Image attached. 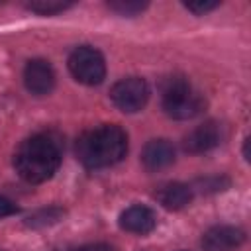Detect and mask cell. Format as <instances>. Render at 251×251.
<instances>
[{"label": "cell", "instance_id": "6da1fadb", "mask_svg": "<svg viewBox=\"0 0 251 251\" xmlns=\"http://www.w3.org/2000/svg\"><path fill=\"white\" fill-rule=\"evenodd\" d=\"M75 153L86 169H106L126 157L127 135L120 126L102 124L76 139Z\"/></svg>", "mask_w": 251, "mask_h": 251}, {"label": "cell", "instance_id": "7a4b0ae2", "mask_svg": "<svg viewBox=\"0 0 251 251\" xmlns=\"http://www.w3.org/2000/svg\"><path fill=\"white\" fill-rule=\"evenodd\" d=\"M61 165V145L49 133H35L20 143L14 153V167L18 175L31 182L39 184L49 180Z\"/></svg>", "mask_w": 251, "mask_h": 251}, {"label": "cell", "instance_id": "3957f363", "mask_svg": "<svg viewBox=\"0 0 251 251\" xmlns=\"http://www.w3.org/2000/svg\"><path fill=\"white\" fill-rule=\"evenodd\" d=\"M161 98L163 110L175 120H190L198 116L206 106V100L194 92L190 82L180 75L167 76L161 82Z\"/></svg>", "mask_w": 251, "mask_h": 251}, {"label": "cell", "instance_id": "277c9868", "mask_svg": "<svg viewBox=\"0 0 251 251\" xmlns=\"http://www.w3.org/2000/svg\"><path fill=\"white\" fill-rule=\"evenodd\" d=\"M69 71L78 82L86 86H94L104 80L106 63L98 49L90 45H80L69 55Z\"/></svg>", "mask_w": 251, "mask_h": 251}, {"label": "cell", "instance_id": "5b68a950", "mask_svg": "<svg viewBox=\"0 0 251 251\" xmlns=\"http://www.w3.org/2000/svg\"><path fill=\"white\" fill-rule=\"evenodd\" d=\"M110 98L118 110H122L126 114H133V112H139L147 104L149 86L139 76H126L112 86Z\"/></svg>", "mask_w": 251, "mask_h": 251}, {"label": "cell", "instance_id": "8992f818", "mask_svg": "<svg viewBox=\"0 0 251 251\" xmlns=\"http://www.w3.org/2000/svg\"><path fill=\"white\" fill-rule=\"evenodd\" d=\"M24 84L35 96H45L55 88V71L45 59H31L24 69Z\"/></svg>", "mask_w": 251, "mask_h": 251}, {"label": "cell", "instance_id": "52a82bcc", "mask_svg": "<svg viewBox=\"0 0 251 251\" xmlns=\"http://www.w3.org/2000/svg\"><path fill=\"white\" fill-rule=\"evenodd\" d=\"M243 241L245 233L235 226H214L202 235L204 251H235Z\"/></svg>", "mask_w": 251, "mask_h": 251}, {"label": "cell", "instance_id": "ba28073f", "mask_svg": "<svg viewBox=\"0 0 251 251\" xmlns=\"http://www.w3.org/2000/svg\"><path fill=\"white\" fill-rule=\"evenodd\" d=\"M155 226H157V216L147 206L133 204V206L126 208L120 214V227L126 229V231H129V233L145 235V233L153 231Z\"/></svg>", "mask_w": 251, "mask_h": 251}, {"label": "cell", "instance_id": "9c48e42d", "mask_svg": "<svg viewBox=\"0 0 251 251\" xmlns=\"http://www.w3.org/2000/svg\"><path fill=\"white\" fill-rule=\"evenodd\" d=\"M141 163L149 171H161L175 163V147L167 139H151L141 151Z\"/></svg>", "mask_w": 251, "mask_h": 251}, {"label": "cell", "instance_id": "30bf717a", "mask_svg": "<svg viewBox=\"0 0 251 251\" xmlns=\"http://www.w3.org/2000/svg\"><path fill=\"white\" fill-rule=\"evenodd\" d=\"M220 143V127L216 122H204L194 127L182 141V147L188 153H206Z\"/></svg>", "mask_w": 251, "mask_h": 251}, {"label": "cell", "instance_id": "8fae6325", "mask_svg": "<svg viewBox=\"0 0 251 251\" xmlns=\"http://www.w3.org/2000/svg\"><path fill=\"white\" fill-rule=\"evenodd\" d=\"M155 198L167 210H182L192 200V188L184 182H165L155 190Z\"/></svg>", "mask_w": 251, "mask_h": 251}, {"label": "cell", "instance_id": "7c38bea8", "mask_svg": "<svg viewBox=\"0 0 251 251\" xmlns=\"http://www.w3.org/2000/svg\"><path fill=\"white\" fill-rule=\"evenodd\" d=\"M73 2H63V0H31L25 4L27 10L43 14V16H51V14H59L67 8H71Z\"/></svg>", "mask_w": 251, "mask_h": 251}, {"label": "cell", "instance_id": "4fadbf2b", "mask_svg": "<svg viewBox=\"0 0 251 251\" xmlns=\"http://www.w3.org/2000/svg\"><path fill=\"white\" fill-rule=\"evenodd\" d=\"M63 214H65V210H61V208H57V206H51V208H47V210H41V212H37V214H33L25 224L29 226V227H41V226H51V224H55V222H59L61 218H63Z\"/></svg>", "mask_w": 251, "mask_h": 251}, {"label": "cell", "instance_id": "5bb4252c", "mask_svg": "<svg viewBox=\"0 0 251 251\" xmlns=\"http://www.w3.org/2000/svg\"><path fill=\"white\" fill-rule=\"evenodd\" d=\"M108 8L122 14V16H135V14H141L147 8V2H141V0H110Z\"/></svg>", "mask_w": 251, "mask_h": 251}, {"label": "cell", "instance_id": "9a60e30c", "mask_svg": "<svg viewBox=\"0 0 251 251\" xmlns=\"http://www.w3.org/2000/svg\"><path fill=\"white\" fill-rule=\"evenodd\" d=\"M222 180L226 178H220V176H210V178H200L196 180V184H200V192H216V190H224L222 188Z\"/></svg>", "mask_w": 251, "mask_h": 251}, {"label": "cell", "instance_id": "2e32d148", "mask_svg": "<svg viewBox=\"0 0 251 251\" xmlns=\"http://www.w3.org/2000/svg\"><path fill=\"white\" fill-rule=\"evenodd\" d=\"M218 6H220V2H186L184 4L186 10H190V12L198 14V16H202V14L210 12V10H216Z\"/></svg>", "mask_w": 251, "mask_h": 251}, {"label": "cell", "instance_id": "e0dca14e", "mask_svg": "<svg viewBox=\"0 0 251 251\" xmlns=\"http://www.w3.org/2000/svg\"><path fill=\"white\" fill-rule=\"evenodd\" d=\"M16 212H18V206H16L12 200H8L6 196H0V218L12 216V214H16Z\"/></svg>", "mask_w": 251, "mask_h": 251}, {"label": "cell", "instance_id": "ac0fdd59", "mask_svg": "<svg viewBox=\"0 0 251 251\" xmlns=\"http://www.w3.org/2000/svg\"><path fill=\"white\" fill-rule=\"evenodd\" d=\"M78 251H116V247L110 243H88V245H82Z\"/></svg>", "mask_w": 251, "mask_h": 251}]
</instances>
